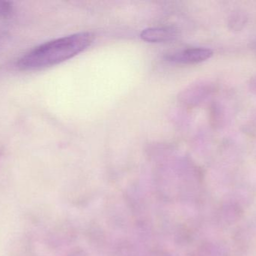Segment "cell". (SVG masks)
<instances>
[{
    "instance_id": "cell-2",
    "label": "cell",
    "mask_w": 256,
    "mask_h": 256,
    "mask_svg": "<svg viewBox=\"0 0 256 256\" xmlns=\"http://www.w3.org/2000/svg\"><path fill=\"white\" fill-rule=\"evenodd\" d=\"M213 54V51L208 48H188L168 56L167 60L180 64H195L208 60Z\"/></svg>"
},
{
    "instance_id": "cell-1",
    "label": "cell",
    "mask_w": 256,
    "mask_h": 256,
    "mask_svg": "<svg viewBox=\"0 0 256 256\" xmlns=\"http://www.w3.org/2000/svg\"><path fill=\"white\" fill-rule=\"evenodd\" d=\"M94 39L93 33L82 32L46 42L22 56L16 66L22 71H34L56 66L85 51Z\"/></svg>"
},
{
    "instance_id": "cell-3",
    "label": "cell",
    "mask_w": 256,
    "mask_h": 256,
    "mask_svg": "<svg viewBox=\"0 0 256 256\" xmlns=\"http://www.w3.org/2000/svg\"><path fill=\"white\" fill-rule=\"evenodd\" d=\"M176 36V30L170 27L148 28L141 33L142 39L148 42H168L172 40Z\"/></svg>"
},
{
    "instance_id": "cell-6",
    "label": "cell",
    "mask_w": 256,
    "mask_h": 256,
    "mask_svg": "<svg viewBox=\"0 0 256 256\" xmlns=\"http://www.w3.org/2000/svg\"><path fill=\"white\" fill-rule=\"evenodd\" d=\"M251 88L254 90V92H256V78L255 79L252 80V82H251Z\"/></svg>"
},
{
    "instance_id": "cell-5",
    "label": "cell",
    "mask_w": 256,
    "mask_h": 256,
    "mask_svg": "<svg viewBox=\"0 0 256 256\" xmlns=\"http://www.w3.org/2000/svg\"><path fill=\"white\" fill-rule=\"evenodd\" d=\"M12 11V4L10 2L0 1V17L7 18Z\"/></svg>"
},
{
    "instance_id": "cell-4",
    "label": "cell",
    "mask_w": 256,
    "mask_h": 256,
    "mask_svg": "<svg viewBox=\"0 0 256 256\" xmlns=\"http://www.w3.org/2000/svg\"><path fill=\"white\" fill-rule=\"evenodd\" d=\"M246 21V16L244 14H234L230 20V27H231L232 30L238 31L244 27Z\"/></svg>"
}]
</instances>
